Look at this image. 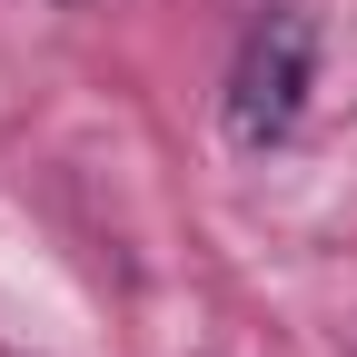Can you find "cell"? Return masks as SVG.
Returning <instances> with one entry per match:
<instances>
[{
    "label": "cell",
    "mask_w": 357,
    "mask_h": 357,
    "mask_svg": "<svg viewBox=\"0 0 357 357\" xmlns=\"http://www.w3.org/2000/svg\"><path fill=\"white\" fill-rule=\"evenodd\" d=\"M307 89H318V30L298 10H268L229 60V139L238 149H278L307 119Z\"/></svg>",
    "instance_id": "1"
}]
</instances>
